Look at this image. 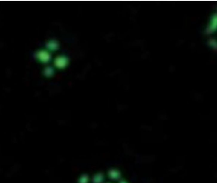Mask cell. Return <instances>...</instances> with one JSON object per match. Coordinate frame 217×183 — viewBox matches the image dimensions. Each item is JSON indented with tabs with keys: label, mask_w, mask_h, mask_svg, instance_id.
<instances>
[{
	"label": "cell",
	"mask_w": 217,
	"mask_h": 183,
	"mask_svg": "<svg viewBox=\"0 0 217 183\" xmlns=\"http://www.w3.org/2000/svg\"><path fill=\"white\" fill-rule=\"evenodd\" d=\"M217 28V15H215L213 17L212 20H211V24L210 25V29L213 31L215 30Z\"/></svg>",
	"instance_id": "1"
},
{
	"label": "cell",
	"mask_w": 217,
	"mask_h": 183,
	"mask_svg": "<svg viewBox=\"0 0 217 183\" xmlns=\"http://www.w3.org/2000/svg\"><path fill=\"white\" fill-rule=\"evenodd\" d=\"M109 175L112 179H117L120 177V172L116 170H111L109 172Z\"/></svg>",
	"instance_id": "2"
},
{
	"label": "cell",
	"mask_w": 217,
	"mask_h": 183,
	"mask_svg": "<svg viewBox=\"0 0 217 183\" xmlns=\"http://www.w3.org/2000/svg\"><path fill=\"white\" fill-rule=\"evenodd\" d=\"M103 181V175L102 174H98L95 175L94 178V182L95 183H100Z\"/></svg>",
	"instance_id": "3"
},
{
	"label": "cell",
	"mask_w": 217,
	"mask_h": 183,
	"mask_svg": "<svg viewBox=\"0 0 217 183\" xmlns=\"http://www.w3.org/2000/svg\"><path fill=\"white\" fill-rule=\"evenodd\" d=\"M88 180V177L87 176L84 175L80 178V183H87Z\"/></svg>",
	"instance_id": "4"
},
{
	"label": "cell",
	"mask_w": 217,
	"mask_h": 183,
	"mask_svg": "<svg viewBox=\"0 0 217 183\" xmlns=\"http://www.w3.org/2000/svg\"><path fill=\"white\" fill-rule=\"evenodd\" d=\"M120 183H126V182L125 181L122 180V181H120Z\"/></svg>",
	"instance_id": "5"
}]
</instances>
